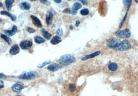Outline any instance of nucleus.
Returning a JSON list of instances; mask_svg holds the SVG:
<instances>
[{"label": "nucleus", "mask_w": 138, "mask_h": 96, "mask_svg": "<svg viewBox=\"0 0 138 96\" xmlns=\"http://www.w3.org/2000/svg\"><path fill=\"white\" fill-rule=\"evenodd\" d=\"M32 43L30 40H23L20 43V46L23 50H28L32 47Z\"/></svg>", "instance_id": "obj_6"}, {"label": "nucleus", "mask_w": 138, "mask_h": 96, "mask_svg": "<svg viewBox=\"0 0 138 96\" xmlns=\"http://www.w3.org/2000/svg\"><path fill=\"white\" fill-rule=\"evenodd\" d=\"M57 36H58L59 37L62 36L63 34V29L61 28H59L57 30Z\"/></svg>", "instance_id": "obj_28"}, {"label": "nucleus", "mask_w": 138, "mask_h": 96, "mask_svg": "<svg viewBox=\"0 0 138 96\" xmlns=\"http://www.w3.org/2000/svg\"><path fill=\"white\" fill-rule=\"evenodd\" d=\"M38 76V72L36 71H29L28 72H26L20 76L19 78L21 79L25 80H30L32 79H34Z\"/></svg>", "instance_id": "obj_5"}, {"label": "nucleus", "mask_w": 138, "mask_h": 96, "mask_svg": "<svg viewBox=\"0 0 138 96\" xmlns=\"http://www.w3.org/2000/svg\"><path fill=\"white\" fill-rule=\"evenodd\" d=\"M1 37H2L4 40H5V41L6 42V43H7L8 45H10V44L12 43V40H11V39L9 37H8V36H7L6 35L2 34V35H1Z\"/></svg>", "instance_id": "obj_24"}, {"label": "nucleus", "mask_w": 138, "mask_h": 96, "mask_svg": "<svg viewBox=\"0 0 138 96\" xmlns=\"http://www.w3.org/2000/svg\"><path fill=\"white\" fill-rule=\"evenodd\" d=\"M0 14L2 15H5L6 16H8L13 21H15L16 20L17 18H16V16H15L14 15H13V14H11L10 13H8V12H7L6 11H2L1 13H0Z\"/></svg>", "instance_id": "obj_16"}, {"label": "nucleus", "mask_w": 138, "mask_h": 96, "mask_svg": "<svg viewBox=\"0 0 138 96\" xmlns=\"http://www.w3.org/2000/svg\"><path fill=\"white\" fill-rule=\"evenodd\" d=\"M100 53H101V52L100 51H95V52L91 54L84 56L83 57H82L81 59H82V61H86V60H87L88 59L94 58V57H95L96 56L99 55L100 54Z\"/></svg>", "instance_id": "obj_9"}, {"label": "nucleus", "mask_w": 138, "mask_h": 96, "mask_svg": "<svg viewBox=\"0 0 138 96\" xmlns=\"http://www.w3.org/2000/svg\"><path fill=\"white\" fill-rule=\"evenodd\" d=\"M79 1H81L83 4H84V5H86L88 3L87 0H79Z\"/></svg>", "instance_id": "obj_32"}, {"label": "nucleus", "mask_w": 138, "mask_h": 96, "mask_svg": "<svg viewBox=\"0 0 138 96\" xmlns=\"http://www.w3.org/2000/svg\"><path fill=\"white\" fill-rule=\"evenodd\" d=\"M75 60L74 56L70 54H65L60 57L59 62L60 64L63 66H67L74 63Z\"/></svg>", "instance_id": "obj_1"}, {"label": "nucleus", "mask_w": 138, "mask_h": 96, "mask_svg": "<svg viewBox=\"0 0 138 96\" xmlns=\"http://www.w3.org/2000/svg\"><path fill=\"white\" fill-rule=\"evenodd\" d=\"M31 1H32V2H33V1H37V0H30Z\"/></svg>", "instance_id": "obj_40"}, {"label": "nucleus", "mask_w": 138, "mask_h": 96, "mask_svg": "<svg viewBox=\"0 0 138 96\" xmlns=\"http://www.w3.org/2000/svg\"></svg>", "instance_id": "obj_42"}, {"label": "nucleus", "mask_w": 138, "mask_h": 96, "mask_svg": "<svg viewBox=\"0 0 138 96\" xmlns=\"http://www.w3.org/2000/svg\"><path fill=\"white\" fill-rule=\"evenodd\" d=\"M80 24V21L79 20H77L75 22V26L76 27H78Z\"/></svg>", "instance_id": "obj_34"}, {"label": "nucleus", "mask_w": 138, "mask_h": 96, "mask_svg": "<svg viewBox=\"0 0 138 96\" xmlns=\"http://www.w3.org/2000/svg\"><path fill=\"white\" fill-rule=\"evenodd\" d=\"M52 18H53V14L51 11L49 12L46 15V23L48 25H50L52 21Z\"/></svg>", "instance_id": "obj_17"}, {"label": "nucleus", "mask_w": 138, "mask_h": 96, "mask_svg": "<svg viewBox=\"0 0 138 96\" xmlns=\"http://www.w3.org/2000/svg\"><path fill=\"white\" fill-rule=\"evenodd\" d=\"M20 8L22 10H29L31 8V5L27 2H22L20 4Z\"/></svg>", "instance_id": "obj_19"}, {"label": "nucleus", "mask_w": 138, "mask_h": 96, "mask_svg": "<svg viewBox=\"0 0 138 96\" xmlns=\"http://www.w3.org/2000/svg\"><path fill=\"white\" fill-rule=\"evenodd\" d=\"M68 1H71V0H68Z\"/></svg>", "instance_id": "obj_41"}, {"label": "nucleus", "mask_w": 138, "mask_h": 96, "mask_svg": "<svg viewBox=\"0 0 138 96\" xmlns=\"http://www.w3.org/2000/svg\"><path fill=\"white\" fill-rule=\"evenodd\" d=\"M118 68V66L115 63H111L108 65V69L111 71H115Z\"/></svg>", "instance_id": "obj_20"}, {"label": "nucleus", "mask_w": 138, "mask_h": 96, "mask_svg": "<svg viewBox=\"0 0 138 96\" xmlns=\"http://www.w3.org/2000/svg\"><path fill=\"white\" fill-rule=\"evenodd\" d=\"M107 9V3L105 1H102L99 3V12L101 15H105V11H106Z\"/></svg>", "instance_id": "obj_7"}, {"label": "nucleus", "mask_w": 138, "mask_h": 96, "mask_svg": "<svg viewBox=\"0 0 138 96\" xmlns=\"http://www.w3.org/2000/svg\"><path fill=\"white\" fill-rule=\"evenodd\" d=\"M80 13L82 16H87L89 14V10L87 8L83 9L81 10Z\"/></svg>", "instance_id": "obj_25"}, {"label": "nucleus", "mask_w": 138, "mask_h": 96, "mask_svg": "<svg viewBox=\"0 0 138 96\" xmlns=\"http://www.w3.org/2000/svg\"><path fill=\"white\" fill-rule=\"evenodd\" d=\"M82 7V5L80 3H79V2L75 3L73 5L72 8L71 14L73 15H76L77 13V10L81 8Z\"/></svg>", "instance_id": "obj_10"}, {"label": "nucleus", "mask_w": 138, "mask_h": 96, "mask_svg": "<svg viewBox=\"0 0 138 96\" xmlns=\"http://www.w3.org/2000/svg\"><path fill=\"white\" fill-rule=\"evenodd\" d=\"M75 88H76V87H75V85H74V84H70V85H69V90H70V91L71 92H74V91H75Z\"/></svg>", "instance_id": "obj_30"}, {"label": "nucleus", "mask_w": 138, "mask_h": 96, "mask_svg": "<svg viewBox=\"0 0 138 96\" xmlns=\"http://www.w3.org/2000/svg\"><path fill=\"white\" fill-rule=\"evenodd\" d=\"M20 51V48L19 46L18 45H14L13 46H12L11 49H10L9 53L11 55H15L17 54L18 53H19Z\"/></svg>", "instance_id": "obj_12"}, {"label": "nucleus", "mask_w": 138, "mask_h": 96, "mask_svg": "<svg viewBox=\"0 0 138 96\" xmlns=\"http://www.w3.org/2000/svg\"><path fill=\"white\" fill-rule=\"evenodd\" d=\"M2 6H3V4L1 2H0V7H2Z\"/></svg>", "instance_id": "obj_38"}, {"label": "nucleus", "mask_w": 138, "mask_h": 96, "mask_svg": "<svg viewBox=\"0 0 138 96\" xmlns=\"http://www.w3.org/2000/svg\"><path fill=\"white\" fill-rule=\"evenodd\" d=\"M132 2H133V0H123L124 7L126 9H127V11H129Z\"/></svg>", "instance_id": "obj_15"}, {"label": "nucleus", "mask_w": 138, "mask_h": 96, "mask_svg": "<svg viewBox=\"0 0 138 96\" xmlns=\"http://www.w3.org/2000/svg\"><path fill=\"white\" fill-rule=\"evenodd\" d=\"M60 68H61V66L57 64H50L48 66V70L52 72L56 71L58 70Z\"/></svg>", "instance_id": "obj_14"}, {"label": "nucleus", "mask_w": 138, "mask_h": 96, "mask_svg": "<svg viewBox=\"0 0 138 96\" xmlns=\"http://www.w3.org/2000/svg\"><path fill=\"white\" fill-rule=\"evenodd\" d=\"M34 41L37 44H40L44 43L45 41V40L42 37H40V36H36L34 37Z\"/></svg>", "instance_id": "obj_23"}, {"label": "nucleus", "mask_w": 138, "mask_h": 96, "mask_svg": "<svg viewBox=\"0 0 138 96\" xmlns=\"http://www.w3.org/2000/svg\"><path fill=\"white\" fill-rule=\"evenodd\" d=\"M41 33L42 35L43 36L47 39H50L51 37V35L50 34H49L48 32L46 30H45V29H42L41 30Z\"/></svg>", "instance_id": "obj_21"}, {"label": "nucleus", "mask_w": 138, "mask_h": 96, "mask_svg": "<svg viewBox=\"0 0 138 96\" xmlns=\"http://www.w3.org/2000/svg\"><path fill=\"white\" fill-rule=\"evenodd\" d=\"M135 2H136L137 3H138V0H135Z\"/></svg>", "instance_id": "obj_39"}, {"label": "nucleus", "mask_w": 138, "mask_h": 96, "mask_svg": "<svg viewBox=\"0 0 138 96\" xmlns=\"http://www.w3.org/2000/svg\"><path fill=\"white\" fill-rule=\"evenodd\" d=\"M116 36L121 39H127L131 36V32L129 28L119 30L115 33Z\"/></svg>", "instance_id": "obj_2"}, {"label": "nucleus", "mask_w": 138, "mask_h": 96, "mask_svg": "<svg viewBox=\"0 0 138 96\" xmlns=\"http://www.w3.org/2000/svg\"><path fill=\"white\" fill-rule=\"evenodd\" d=\"M51 63V61H46L44 62H43L42 64L38 66V67L39 68H43V67H44L45 66H46V65H48L49 64Z\"/></svg>", "instance_id": "obj_27"}, {"label": "nucleus", "mask_w": 138, "mask_h": 96, "mask_svg": "<svg viewBox=\"0 0 138 96\" xmlns=\"http://www.w3.org/2000/svg\"><path fill=\"white\" fill-rule=\"evenodd\" d=\"M40 1L42 3H43V4H46L48 2L47 0H40Z\"/></svg>", "instance_id": "obj_36"}, {"label": "nucleus", "mask_w": 138, "mask_h": 96, "mask_svg": "<svg viewBox=\"0 0 138 96\" xmlns=\"http://www.w3.org/2000/svg\"><path fill=\"white\" fill-rule=\"evenodd\" d=\"M131 48V45L130 42L127 40H124L120 43L118 47L116 49V51H128Z\"/></svg>", "instance_id": "obj_3"}, {"label": "nucleus", "mask_w": 138, "mask_h": 96, "mask_svg": "<svg viewBox=\"0 0 138 96\" xmlns=\"http://www.w3.org/2000/svg\"><path fill=\"white\" fill-rule=\"evenodd\" d=\"M62 41L61 38L60 37L58 36H54L51 40L50 41V43L51 44H52L53 45H56L58 44L59 43H61Z\"/></svg>", "instance_id": "obj_18"}, {"label": "nucleus", "mask_w": 138, "mask_h": 96, "mask_svg": "<svg viewBox=\"0 0 138 96\" xmlns=\"http://www.w3.org/2000/svg\"><path fill=\"white\" fill-rule=\"evenodd\" d=\"M0 79H6V76L2 73H0Z\"/></svg>", "instance_id": "obj_35"}, {"label": "nucleus", "mask_w": 138, "mask_h": 96, "mask_svg": "<svg viewBox=\"0 0 138 96\" xmlns=\"http://www.w3.org/2000/svg\"><path fill=\"white\" fill-rule=\"evenodd\" d=\"M23 84L21 83H17L12 87L13 91L17 93H20L23 88Z\"/></svg>", "instance_id": "obj_8"}, {"label": "nucleus", "mask_w": 138, "mask_h": 96, "mask_svg": "<svg viewBox=\"0 0 138 96\" xmlns=\"http://www.w3.org/2000/svg\"><path fill=\"white\" fill-rule=\"evenodd\" d=\"M4 86V83L3 81H0V88H3Z\"/></svg>", "instance_id": "obj_33"}, {"label": "nucleus", "mask_w": 138, "mask_h": 96, "mask_svg": "<svg viewBox=\"0 0 138 96\" xmlns=\"http://www.w3.org/2000/svg\"><path fill=\"white\" fill-rule=\"evenodd\" d=\"M17 31V27L16 25L13 26V28L11 30H5L4 31L5 33L9 36H12L14 35Z\"/></svg>", "instance_id": "obj_13"}, {"label": "nucleus", "mask_w": 138, "mask_h": 96, "mask_svg": "<svg viewBox=\"0 0 138 96\" xmlns=\"http://www.w3.org/2000/svg\"><path fill=\"white\" fill-rule=\"evenodd\" d=\"M15 0H6L5 1V4L6 8L8 10H10L11 7H13V4Z\"/></svg>", "instance_id": "obj_22"}, {"label": "nucleus", "mask_w": 138, "mask_h": 96, "mask_svg": "<svg viewBox=\"0 0 138 96\" xmlns=\"http://www.w3.org/2000/svg\"><path fill=\"white\" fill-rule=\"evenodd\" d=\"M63 13L65 14H71V10L70 8H66L63 10Z\"/></svg>", "instance_id": "obj_31"}, {"label": "nucleus", "mask_w": 138, "mask_h": 96, "mask_svg": "<svg viewBox=\"0 0 138 96\" xmlns=\"http://www.w3.org/2000/svg\"><path fill=\"white\" fill-rule=\"evenodd\" d=\"M120 42L117 38L114 37H111L108 39L106 41V45L108 47L112 49L116 50L117 48L118 47Z\"/></svg>", "instance_id": "obj_4"}, {"label": "nucleus", "mask_w": 138, "mask_h": 96, "mask_svg": "<svg viewBox=\"0 0 138 96\" xmlns=\"http://www.w3.org/2000/svg\"><path fill=\"white\" fill-rule=\"evenodd\" d=\"M54 1H55V2H56L57 3H60L61 2V0H53Z\"/></svg>", "instance_id": "obj_37"}, {"label": "nucleus", "mask_w": 138, "mask_h": 96, "mask_svg": "<svg viewBox=\"0 0 138 96\" xmlns=\"http://www.w3.org/2000/svg\"><path fill=\"white\" fill-rule=\"evenodd\" d=\"M26 30L30 33H34L35 32V30L31 27H27Z\"/></svg>", "instance_id": "obj_29"}, {"label": "nucleus", "mask_w": 138, "mask_h": 96, "mask_svg": "<svg viewBox=\"0 0 138 96\" xmlns=\"http://www.w3.org/2000/svg\"><path fill=\"white\" fill-rule=\"evenodd\" d=\"M31 18L32 19V23H33V24L39 28H41L42 27V23L40 19L37 18V17H35V16L31 15Z\"/></svg>", "instance_id": "obj_11"}, {"label": "nucleus", "mask_w": 138, "mask_h": 96, "mask_svg": "<svg viewBox=\"0 0 138 96\" xmlns=\"http://www.w3.org/2000/svg\"><path fill=\"white\" fill-rule=\"evenodd\" d=\"M127 13H128V11H127V13H126V14H125V16L124 17V18H123V19L122 22H121V23H120L119 26V28H121L122 27V26L123 25V24H124L125 21L126 20V18H127Z\"/></svg>", "instance_id": "obj_26"}]
</instances>
